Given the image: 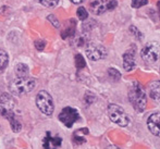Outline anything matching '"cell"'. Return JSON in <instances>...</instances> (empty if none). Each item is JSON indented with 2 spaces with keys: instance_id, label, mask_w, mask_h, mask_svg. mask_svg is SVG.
<instances>
[{
  "instance_id": "26",
  "label": "cell",
  "mask_w": 160,
  "mask_h": 149,
  "mask_svg": "<svg viewBox=\"0 0 160 149\" xmlns=\"http://www.w3.org/2000/svg\"><path fill=\"white\" fill-rule=\"evenodd\" d=\"M130 32L134 36H136V37L138 38V39H142V33L138 30H137V28L135 27V26H131V27H130Z\"/></svg>"
},
{
  "instance_id": "3",
  "label": "cell",
  "mask_w": 160,
  "mask_h": 149,
  "mask_svg": "<svg viewBox=\"0 0 160 149\" xmlns=\"http://www.w3.org/2000/svg\"><path fill=\"white\" fill-rule=\"evenodd\" d=\"M36 106L40 110V112L45 116H52L53 110H55V105H53L52 97L46 90H40L36 96Z\"/></svg>"
},
{
  "instance_id": "25",
  "label": "cell",
  "mask_w": 160,
  "mask_h": 149,
  "mask_svg": "<svg viewBox=\"0 0 160 149\" xmlns=\"http://www.w3.org/2000/svg\"><path fill=\"white\" fill-rule=\"evenodd\" d=\"M35 47L38 51H42L46 47V42L44 40H36L35 42Z\"/></svg>"
},
{
  "instance_id": "4",
  "label": "cell",
  "mask_w": 160,
  "mask_h": 149,
  "mask_svg": "<svg viewBox=\"0 0 160 149\" xmlns=\"http://www.w3.org/2000/svg\"><path fill=\"white\" fill-rule=\"evenodd\" d=\"M108 116L113 123L118 124L122 127L128 126V123H130V119L124 112V110L120 106L114 105V103L108 106Z\"/></svg>"
},
{
  "instance_id": "10",
  "label": "cell",
  "mask_w": 160,
  "mask_h": 149,
  "mask_svg": "<svg viewBox=\"0 0 160 149\" xmlns=\"http://www.w3.org/2000/svg\"><path fill=\"white\" fill-rule=\"evenodd\" d=\"M62 145V138L58 135H52L47 132L42 138V148L44 149H59Z\"/></svg>"
},
{
  "instance_id": "13",
  "label": "cell",
  "mask_w": 160,
  "mask_h": 149,
  "mask_svg": "<svg viewBox=\"0 0 160 149\" xmlns=\"http://www.w3.org/2000/svg\"><path fill=\"white\" fill-rule=\"evenodd\" d=\"M149 96L154 100H157V99L160 98V81H155L150 84Z\"/></svg>"
},
{
  "instance_id": "5",
  "label": "cell",
  "mask_w": 160,
  "mask_h": 149,
  "mask_svg": "<svg viewBox=\"0 0 160 149\" xmlns=\"http://www.w3.org/2000/svg\"><path fill=\"white\" fill-rule=\"evenodd\" d=\"M118 6L117 0H89V10L93 14L100 15L107 11L113 10Z\"/></svg>"
},
{
  "instance_id": "17",
  "label": "cell",
  "mask_w": 160,
  "mask_h": 149,
  "mask_svg": "<svg viewBox=\"0 0 160 149\" xmlns=\"http://www.w3.org/2000/svg\"><path fill=\"white\" fill-rule=\"evenodd\" d=\"M108 75H109V77L111 78L112 81H114V82H118L121 78V73L117 69H114V67L108 69Z\"/></svg>"
},
{
  "instance_id": "22",
  "label": "cell",
  "mask_w": 160,
  "mask_h": 149,
  "mask_svg": "<svg viewBox=\"0 0 160 149\" xmlns=\"http://www.w3.org/2000/svg\"><path fill=\"white\" fill-rule=\"evenodd\" d=\"M147 3H148V0H132L131 6L135 9H138V8H141V7L146 6Z\"/></svg>"
},
{
  "instance_id": "7",
  "label": "cell",
  "mask_w": 160,
  "mask_h": 149,
  "mask_svg": "<svg viewBox=\"0 0 160 149\" xmlns=\"http://www.w3.org/2000/svg\"><path fill=\"white\" fill-rule=\"evenodd\" d=\"M15 105H17V101L10 94H7V92L2 94L0 96V114L3 118H7L9 114L13 113Z\"/></svg>"
},
{
  "instance_id": "6",
  "label": "cell",
  "mask_w": 160,
  "mask_h": 149,
  "mask_svg": "<svg viewBox=\"0 0 160 149\" xmlns=\"http://www.w3.org/2000/svg\"><path fill=\"white\" fill-rule=\"evenodd\" d=\"M141 57L145 62L155 63L160 59V46L157 42H147L142 48Z\"/></svg>"
},
{
  "instance_id": "11",
  "label": "cell",
  "mask_w": 160,
  "mask_h": 149,
  "mask_svg": "<svg viewBox=\"0 0 160 149\" xmlns=\"http://www.w3.org/2000/svg\"><path fill=\"white\" fill-rule=\"evenodd\" d=\"M147 126L152 134L160 137V113L159 112H156V113H152V116H149V118L147 120Z\"/></svg>"
},
{
  "instance_id": "18",
  "label": "cell",
  "mask_w": 160,
  "mask_h": 149,
  "mask_svg": "<svg viewBox=\"0 0 160 149\" xmlns=\"http://www.w3.org/2000/svg\"><path fill=\"white\" fill-rule=\"evenodd\" d=\"M75 65H76V67H78V70L84 69V67H86L85 59L83 58L82 55H80V53H78V55L75 56Z\"/></svg>"
},
{
  "instance_id": "24",
  "label": "cell",
  "mask_w": 160,
  "mask_h": 149,
  "mask_svg": "<svg viewBox=\"0 0 160 149\" xmlns=\"http://www.w3.org/2000/svg\"><path fill=\"white\" fill-rule=\"evenodd\" d=\"M48 21L50 22V23L52 24V25L55 26L56 28H59V27H60V23H59V21H58L57 17H56L55 15L49 14V15H48Z\"/></svg>"
},
{
  "instance_id": "20",
  "label": "cell",
  "mask_w": 160,
  "mask_h": 149,
  "mask_svg": "<svg viewBox=\"0 0 160 149\" xmlns=\"http://www.w3.org/2000/svg\"><path fill=\"white\" fill-rule=\"evenodd\" d=\"M76 14H78V19L82 20V21H84V20H86L87 17H88V13H87L86 9H85L84 7H80V8L78 9V12H76Z\"/></svg>"
},
{
  "instance_id": "19",
  "label": "cell",
  "mask_w": 160,
  "mask_h": 149,
  "mask_svg": "<svg viewBox=\"0 0 160 149\" xmlns=\"http://www.w3.org/2000/svg\"><path fill=\"white\" fill-rule=\"evenodd\" d=\"M39 2L46 8H55L59 3V0H39Z\"/></svg>"
},
{
  "instance_id": "27",
  "label": "cell",
  "mask_w": 160,
  "mask_h": 149,
  "mask_svg": "<svg viewBox=\"0 0 160 149\" xmlns=\"http://www.w3.org/2000/svg\"><path fill=\"white\" fill-rule=\"evenodd\" d=\"M85 0H71V2H73V3H75V4H80V3H82V2H84Z\"/></svg>"
},
{
  "instance_id": "21",
  "label": "cell",
  "mask_w": 160,
  "mask_h": 149,
  "mask_svg": "<svg viewBox=\"0 0 160 149\" xmlns=\"http://www.w3.org/2000/svg\"><path fill=\"white\" fill-rule=\"evenodd\" d=\"M73 142L75 144H78V145H80V144H83L86 142V139H85V137L83 136V135H80V132H75L73 134Z\"/></svg>"
},
{
  "instance_id": "16",
  "label": "cell",
  "mask_w": 160,
  "mask_h": 149,
  "mask_svg": "<svg viewBox=\"0 0 160 149\" xmlns=\"http://www.w3.org/2000/svg\"><path fill=\"white\" fill-rule=\"evenodd\" d=\"M8 62H9L8 53L4 50H2V49H0V72L6 69L7 65H8Z\"/></svg>"
},
{
  "instance_id": "28",
  "label": "cell",
  "mask_w": 160,
  "mask_h": 149,
  "mask_svg": "<svg viewBox=\"0 0 160 149\" xmlns=\"http://www.w3.org/2000/svg\"><path fill=\"white\" fill-rule=\"evenodd\" d=\"M106 149H120L119 147H117V146H108Z\"/></svg>"
},
{
  "instance_id": "14",
  "label": "cell",
  "mask_w": 160,
  "mask_h": 149,
  "mask_svg": "<svg viewBox=\"0 0 160 149\" xmlns=\"http://www.w3.org/2000/svg\"><path fill=\"white\" fill-rule=\"evenodd\" d=\"M6 119L8 120L9 122H10L11 128H12V131H13L14 133H19L20 131L22 130V124L19 122V120L15 118L14 112H13V113H11V114H9V116L7 117Z\"/></svg>"
},
{
  "instance_id": "29",
  "label": "cell",
  "mask_w": 160,
  "mask_h": 149,
  "mask_svg": "<svg viewBox=\"0 0 160 149\" xmlns=\"http://www.w3.org/2000/svg\"><path fill=\"white\" fill-rule=\"evenodd\" d=\"M158 8H159V13H160V1L158 2Z\"/></svg>"
},
{
  "instance_id": "9",
  "label": "cell",
  "mask_w": 160,
  "mask_h": 149,
  "mask_svg": "<svg viewBox=\"0 0 160 149\" xmlns=\"http://www.w3.org/2000/svg\"><path fill=\"white\" fill-rule=\"evenodd\" d=\"M87 58L92 61H99L107 57V49L100 44H89L86 48Z\"/></svg>"
},
{
  "instance_id": "12",
  "label": "cell",
  "mask_w": 160,
  "mask_h": 149,
  "mask_svg": "<svg viewBox=\"0 0 160 149\" xmlns=\"http://www.w3.org/2000/svg\"><path fill=\"white\" fill-rule=\"evenodd\" d=\"M123 67L125 71L130 72L135 67V59H134V52L132 51H127L123 55Z\"/></svg>"
},
{
  "instance_id": "23",
  "label": "cell",
  "mask_w": 160,
  "mask_h": 149,
  "mask_svg": "<svg viewBox=\"0 0 160 149\" xmlns=\"http://www.w3.org/2000/svg\"><path fill=\"white\" fill-rule=\"evenodd\" d=\"M74 34H75V27H74V26H71V27L67 28L65 31L62 32V38L65 39V38L69 37V36H73Z\"/></svg>"
},
{
  "instance_id": "2",
  "label": "cell",
  "mask_w": 160,
  "mask_h": 149,
  "mask_svg": "<svg viewBox=\"0 0 160 149\" xmlns=\"http://www.w3.org/2000/svg\"><path fill=\"white\" fill-rule=\"evenodd\" d=\"M36 81L31 76L17 77L11 82L10 90L14 95H25L35 88Z\"/></svg>"
},
{
  "instance_id": "1",
  "label": "cell",
  "mask_w": 160,
  "mask_h": 149,
  "mask_svg": "<svg viewBox=\"0 0 160 149\" xmlns=\"http://www.w3.org/2000/svg\"><path fill=\"white\" fill-rule=\"evenodd\" d=\"M128 99L132 103L133 108L137 112H143L147 105V98H146L144 88L138 82H134L128 90Z\"/></svg>"
},
{
  "instance_id": "15",
  "label": "cell",
  "mask_w": 160,
  "mask_h": 149,
  "mask_svg": "<svg viewBox=\"0 0 160 149\" xmlns=\"http://www.w3.org/2000/svg\"><path fill=\"white\" fill-rule=\"evenodd\" d=\"M15 74L18 77H25V76H30V70L28 67L24 63H18L14 67Z\"/></svg>"
},
{
  "instance_id": "8",
  "label": "cell",
  "mask_w": 160,
  "mask_h": 149,
  "mask_svg": "<svg viewBox=\"0 0 160 149\" xmlns=\"http://www.w3.org/2000/svg\"><path fill=\"white\" fill-rule=\"evenodd\" d=\"M80 119V114L76 109L72 107H65L59 114L60 122L64 124L67 127H72L73 124Z\"/></svg>"
}]
</instances>
